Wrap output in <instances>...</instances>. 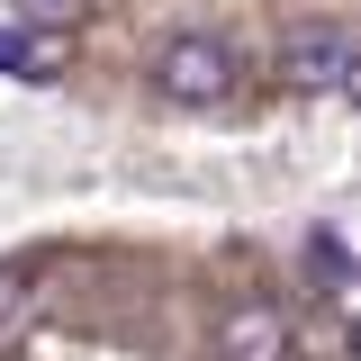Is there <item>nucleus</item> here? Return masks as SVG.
I'll return each instance as SVG.
<instances>
[{
    "mask_svg": "<svg viewBox=\"0 0 361 361\" xmlns=\"http://www.w3.org/2000/svg\"><path fill=\"white\" fill-rule=\"evenodd\" d=\"M0 361H353L334 244H0Z\"/></svg>",
    "mask_w": 361,
    "mask_h": 361,
    "instance_id": "nucleus-1",
    "label": "nucleus"
}]
</instances>
